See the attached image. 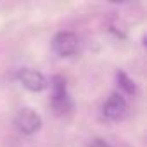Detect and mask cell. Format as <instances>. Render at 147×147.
Wrapping results in <instances>:
<instances>
[{
  "mask_svg": "<svg viewBox=\"0 0 147 147\" xmlns=\"http://www.w3.org/2000/svg\"><path fill=\"white\" fill-rule=\"evenodd\" d=\"M116 82H118V87H119V94H126V95H135L137 94L135 82L126 75L125 71H118L116 73Z\"/></svg>",
  "mask_w": 147,
  "mask_h": 147,
  "instance_id": "obj_6",
  "label": "cell"
},
{
  "mask_svg": "<svg viewBox=\"0 0 147 147\" xmlns=\"http://www.w3.org/2000/svg\"><path fill=\"white\" fill-rule=\"evenodd\" d=\"M78 35L73 31H59L52 38V50L59 57H69L78 50Z\"/></svg>",
  "mask_w": 147,
  "mask_h": 147,
  "instance_id": "obj_4",
  "label": "cell"
},
{
  "mask_svg": "<svg viewBox=\"0 0 147 147\" xmlns=\"http://www.w3.org/2000/svg\"><path fill=\"white\" fill-rule=\"evenodd\" d=\"M50 87H52V104H54V109L59 114L66 113L71 104H69V97H67V88H66L64 76H61V75L52 76Z\"/></svg>",
  "mask_w": 147,
  "mask_h": 147,
  "instance_id": "obj_5",
  "label": "cell"
},
{
  "mask_svg": "<svg viewBox=\"0 0 147 147\" xmlns=\"http://www.w3.org/2000/svg\"><path fill=\"white\" fill-rule=\"evenodd\" d=\"M126 114H128V102L125 95L119 92H113L102 107V116L107 121H121L126 118Z\"/></svg>",
  "mask_w": 147,
  "mask_h": 147,
  "instance_id": "obj_2",
  "label": "cell"
},
{
  "mask_svg": "<svg viewBox=\"0 0 147 147\" xmlns=\"http://www.w3.org/2000/svg\"><path fill=\"white\" fill-rule=\"evenodd\" d=\"M18 82L30 92H43L47 87H49V82L45 78L43 73L33 69V67H23L18 71Z\"/></svg>",
  "mask_w": 147,
  "mask_h": 147,
  "instance_id": "obj_3",
  "label": "cell"
},
{
  "mask_svg": "<svg viewBox=\"0 0 147 147\" xmlns=\"http://www.w3.org/2000/svg\"><path fill=\"white\" fill-rule=\"evenodd\" d=\"M90 147H111V145L106 140H102V138H94L90 142Z\"/></svg>",
  "mask_w": 147,
  "mask_h": 147,
  "instance_id": "obj_7",
  "label": "cell"
},
{
  "mask_svg": "<svg viewBox=\"0 0 147 147\" xmlns=\"http://www.w3.org/2000/svg\"><path fill=\"white\" fill-rule=\"evenodd\" d=\"M14 125L16 128L23 133V135H35L42 130L43 119L42 116L31 109V107H23L18 111V114L14 116Z\"/></svg>",
  "mask_w": 147,
  "mask_h": 147,
  "instance_id": "obj_1",
  "label": "cell"
}]
</instances>
